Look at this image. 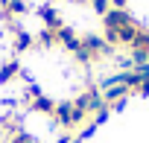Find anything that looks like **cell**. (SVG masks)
<instances>
[{
	"instance_id": "cell-2",
	"label": "cell",
	"mask_w": 149,
	"mask_h": 143,
	"mask_svg": "<svg viewBox=\"0 0 149 143\" xmlns=\"http://www.w3.org/2000/svg\"><path fill=\"white\" fill-rule=\"evenodd\" d=\"M18 70H21V67H18V61H15V58H12V61H3V67H0V82H3V85H6V82H12V79L18 76Z\"/></svg>"
},
{
	"instance_id": "cell-1",
	"label": "cell",
	"mask_w": 149,
	"mask_h": 143,
	"mask_svg": "<svg viewBox=\"0 0 149 143\" xmlns=\"http://www.w3.org/2000/svg\"><path fill=\"white\" fill-rule=\"evenodd\" d=\"M102 26H105V41L111 47H120V44L132 47V41L140 32V26L132 21V15L126 9H111L108 15H102Z\"/></svg>"
},
{
	"instance_id": "cell-3",
	"label": "cell",
	"mask_w": 149,
	"mask_h": 143,
	"mask_svg": "<svg viewBox=\"0 0 149 143\" xmlns=\"http://www.w3.org/2000/svg\"><path fill=\"white\" fill-rule=\"evenodd\" d=\"M26 12V3H24V0H9V3L3 6V15L12 21V18H18V15H24Z\"/></svg>"
}]
</instances>
